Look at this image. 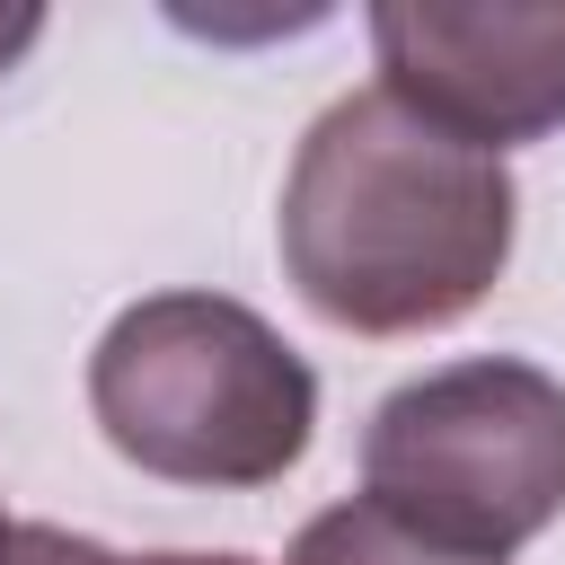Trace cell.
I'll return each mask as SVG.
<instances>
[{
	"instance_id": "cell-8",
	"label": "cell",
	"mask_w": 565,
	"mask_h": 565,
	"mask_svg": "<svg viewBox=\"0 0 565 565\" xmlns=\"http://www.w3.org/2000/svg\"><path fill=\"white\" fill-rule=\"evenodd\" d=\"M124 565H256L238 547H150V556H124Z\"/></svg>"
},
{
	"instance_id": "cell-6",
	"label": "cell",
	"mask_w": 565,
	"mask_h": 565,
	"mask_svg": "<svg viewBox=\"0 0 565 565\" xmlns=\"http://www.w3.org/2000/svg\"><path fill=\"white\" fill-rule=\"evenodd\" d=\"M0 565H124V556H115L106 539H79V530H62V521H18Z\"/></svg>"
},
{
	"instance_id": "cell-1",
	"label": "cell",
	"mask_w": 565,
	"mask_h": 565,
	"mask_svg": "<svg viewBox=\"0 0 565 565\" xmlns=\"http://www.w3.org/2000/svg\"><path fill=\"white\" fill-rule=\"evenodd\" d=\"M512 230V168L406 115L388 88H353L300 132L274 212L282 282L344 335L459 327L503 282Z\"/></svg>"
},
{
	"instance_id": "cell-4",
	"label": "cell",
	"mask_w": 565,
	"mask_h": 565,
	"mask_svg": "<svg viewBox=\"0 0 565 565\" xmlns=\"http://www.w3.org/2000/svg\"><path fill=\"white\" fill-rule=\"evenodd\" d=\"M371 62L406 115L503 159L565 132V0H380Z\"/></svg>"
},
{
	"instance_id": "cell-3",
	"label": "cell",
	"mask_w": 565,
	"mask_h": 565,
	"mask_svg": "<svg viewBox=\"0 0 565 565\" xmlns=\"http://www.w3.org/2000/svg\"><path fill=\"white\" fill-rule=\"evenodd\" d=\"M362 494L433 547L512 565L565 512V380L468 353L388 388L362 424Z\"/></svg>"
},
{
	"instance_id": "cell-9",
	"label": "cell",
	"mask_w": 565,
	"mask_h": 565,
	"mask_svg": "<svg viewBox=\"0 0 565 565\" xmlns=\"http://www.w3.org/2000/svg\"><path fill=\"white\" fill-rule=\"evenodd\" d=\"M9 530H18V521H9V512H0V556H9Z\"/></svg>"
},
{
	"instance_id": "cell-2",
	"label": "cell",
	"mask_w": 565,
	"mask_h": 565,
	"mask_svg": "<svg viewBox=\"0 0 565 565\" xmlns=\"http://www.w3.org/2000/svg\"><path fill=\"white\" fill-rule=\"evenodd\" d=\"M88 415L141 477L247 494L309 459L318 371L230 291H150L97 335Z\"/></svg>"
},
{
	"instance_id": "cell-5",
	"label": "cell",
	"mask_w": 565,
	"mask_h": 565,
	"mask_svg": "<svg viewBox=\"0 0 565 565\" xmlns=\"http://www.w3.org/2000/svg\"><path fill=\"white\" fill-rule=\"evenodd\" d=\"M282 565H477L459 547H433L424 530H406L397 512H380L371 494L353 503H327L300 521V539L282 547Z\"/></svg>"
},
{
	"instance_id": "cell-7",
	"label": "cell",
	"mask_w": 565,
	"mask_h": 565,
	"mask_svg": "<svg viewBox=\"0 0 565 565\" xmlns=\"http://www.w3.org/2000/svg\"><path fill=\"white\" fill-rule=\"evenodd\" d=\"M44 35V9H0V79L26 62V44Z\"/></svg>"
}]
</instances>
